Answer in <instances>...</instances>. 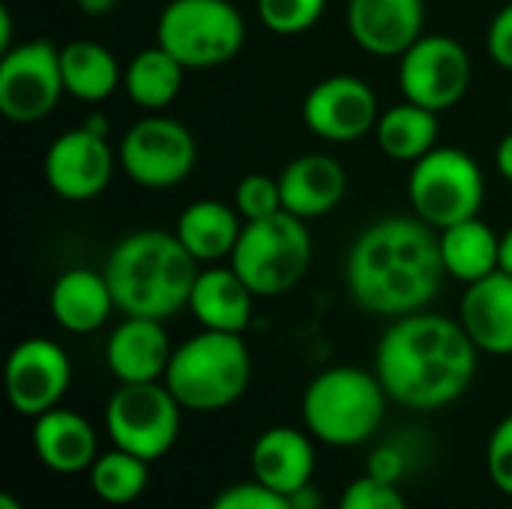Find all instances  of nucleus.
Wrapping results in <instances>:
<instances>
[{"label":"nucleus","mask_w":512,"mask_h":509,"mask_svg":"<svg viewBox=\"0 0 512 509\" xmlns=\"http://www.w3.org/2000/svg\"><path fill=\"white\" fill-rule=\"evenodd\" d=\"M435 228L423 219L387 216L351 246L345 282L354 303L372 315L402 318L423 312L447 276Z\"/></svg>","instance_id":"1"},{"label":"nucleus","mask_w":512,"mask_h":509,"mask_svg":"<svg viewBox=\"0 0 512 509\" xmlns=\"http://www.w3.org/2000/svg\"><path fill=\"white\" fill-rule=\"evenodd\" d=\"M477 345L444 315H402L381 336L375 375L390 402L411 411H438L465 396L477 375Z\"/></svg>","instance_id":"2"},{"label":"nucleus","mask_w":512,"mask_h":509,"mask_svg":"<svg viewBox=\"0 0 512 509\" xmlns=\"http://www.w3.org/2000/svg\"><path fill=\"white\" fill-rule=\"evenodd\" d=\"M102 273L111 285L117 309L126 318L168 321L180 309H189L201 270L177 234L147 228L126 234L108 252Z\"/></svg>","instance_id":"3"},{"label":"nucleus","mask_w":512,"mask_h":509,"mask_svg":"<svg viewBox=\"0 0 512 509\" xmlns=\"http://www.w3.org/2000/svg\"><path fill=\"white\" fill-rule=\"evenodd\" d=\"M387 390L375 372L357 366H333L315 375L303 393L306 432L330 447L366 444L387 417Z\"/></svg>","instance_id":"4"},{"label":"nucleus","mask_w":512,"mask_h":509,"mask_svg":"<svg viewBox=\"0 0 512 509\" xmlns=\"http://www.w3.org/2000/svg\"><path fill=\"white\" fill-rule=\"evenodd\" d=\"M183 411H222L243 399L252 381V357L240 333L201 330L174 348L162 378Z\"/></svg>","instance_id":"5"},{"label":"nucleus","mask_w":512,"mask_h":509,"mask_svg":"<svg viewBox=\"0 0 512 509\" xmlns=\"http://www.w3.org/2000/svg\"><path fill=\"white\" fill-rule=\"evenodd\" d=\"M312 264V237L306 219L282 210L267 219L243 222L231 252V267L255 297L288 294Z\"/></svg>","instance_id":"6"},{"label":"nucleus","mask_w":512,"mask_h":509,"mask_svg":"<svg viewBox=\"0 0 512 509\" xmlns=\"http://www.w3.org/2000/svg\"><path fill=\"white\" fill-rule=\"evenodd\" d=\"M156 42L186 69H210L240 54L246 21L231 0H171L159 12Z\"/></svg>","instance_id":"7"},{"label":"nucleus","mask_w":512,"mask_h":509,"mask_svg":"<svg viewBox=\"0 0 512 509\" xmlns=\"http://www.w3.org/2000/svg\"><path fill=\"white\" fill-rule=\"evenodd\" d=\"M408 198L426 225L444 231L480 216L486 201V180L474 156L459 147H435L414 162L408 174Z\"/></svg>","instance_id":"8"},{"label":"nucleus","mask_w":512,"mask_h":509,"mask_svg":"<svg viewBox=\"0 0 512 509\" xmlns=\"http://www.w3.org/2000/svg\"><path fill=\"white\" fill-rule=\"evenodd\" d=\"M180 411L165 381L120 384L105 405V429L114 447L153 465L177 444Z\"/></svg>","instance_id":"9"},{"label":"nucleus","mask_w":512,"mask_h":509,"mask_svg":"<svg viewBox=\"0 0 512 509\" xmlns=\"http://www.w3.org/2000/svg\"><path fill=\"white\" fill-rule=\"evenodd\" d=\"M66 93L60 48L48 39L12 45L0 57V114L9 123H39Z\"/></svg>","instance_id":"10"},{"label":"nucleus","mask_w":512,"mask_h":509,"mask_svg":"<svg viewBox=\"0 0 512 509\" xmlns=\"http://www.w3.org/2000/svg\"><path fill=\"white\" fill-rule=\"evenodd\" d=\"M198 162L195 135L174 117H144L123 135L120 165L144 189H171L183 183Z\"/></svg>","instance_id":"11"},{"label":"nucleus","mask_w":512,"mask_h":509,"mask_svg":"<svg viewBox=\"0 0 512 509\" xmlns=\"http://www.w3.org/2000/svg\"><path fill=\"white\" fill-rule=\"evenodd\" d=\"M471 84V57L453 36H420L399 57V87L408 102L447 111L462 102Z\"/></svg>","instance_id":"12"},{"label":"nucleus","mask_w":512,"mask_h":509,"mask_svg":"<svg viewBox=\"0 0 512 509\" xmlns=\"http://www.w3.org/2000/svg\"><path fill=\"white\" fill-rule=\"evenodd\" d=\"M45 183L63 201L81 204L105 192L114 174V150L108 135L93 126H78L57 135L42 162Z\"/></svg>","instance_id":"13"},{"label":"nucleus","mask_w":512,"mask_h":509,"mask_svg":"<svg viewBox=\"0 0 512 509\" xmlns=\"http://www.w3.org/2000/svg\"><path fill=\"white\" fill-rule=\"evenodd\" d=\"M72 384V363L51 339H24L6 360V396L24 417H39L60 405Z\"/></svg>","instance_id":"14"},{"label":"nucleus","mask_w":512,"mask_h":509,"mask_svg":"<svg viewBox=\"0 0 512 509\" xmlns=\"http://www.w3.org/2000/svg\"><path fill=\"white\" fill-rule=\"evenodd\" d=\"M378 96L354 75H330L303 99V123L312 135L336 144L363 138L378 126Z\"/></svg>","instance_id":"15"},{"label":"nucleus","mask_w":512,"mask_h":509,"mask_svg":"<svg viewBox=\"0 0 512 509\" xmlns=\"http://www.w3.org/2000/svg\"><path fill=\"white\" fill-rule=\"evenodd\" d=\"M423 0H348L351 39L372 57H402L423 36Z\"/></svg>","instance_id":"16"},{"label":"nucleus","mask_w":512,"mask_h":509,"mask_svg":"<svg viewBox=\"0 0 512 509\" xmlns=\"http://www.w3.org/2000/svg\"><path fill=\"white\" fill-rule=\"evenodd\" d=\"M315 462L318 459H315L309 432H300L291 426H273L261 432L249 456L252 480L285 498H294L312 486Z\"/></svg>","instance_id":"17"},{"label":"nucleus","mask_w":512,"mask_h":509,"mask_svg":"<svg viewBox=\"0 0 512 509\" xmlns=\"http://www.w3.org/2000/svg\"><path fill=\"white\" fill-rule=\"evenodd\" d=\"M171 354H174V345L162 321H153V318H123L105 345V363L120 384L162 381L168 372Z\"/></svg>","instance_id":"18"},{"label":"nucleus","mask_w":512,"mask_h":509,"mask_svg":"<svg viewBox=\"0 0 512 509\" xmlns=\"http://www.w3.org/2000/svg\"><path fill=\"white\" fill-rule=\"evenodd\" d=\"M459 324L477 345L492 357H512V276L495 270L465 288L459 306Z\"/></svg>","instance_id":"19"},{"label":"nucleus","mask_w":512,"mask_h":509,"mask_svg":"<svg viewBox=\"0 0 512 509\" xmlns=\"http://www.w3.org/2000/svg\"><path fill=\"white\" fill-rule=\"evenodd\" d=\"M282 207L300 219L327 216L348 192L345 168L327 153H306L291 159L279 174Z\"/></svg>","instance_id":"20"},{"label":"nucleus","mask_w":512,"mask_h":509,"mask_svg":"<svg viewBox=\"0 0 512 509\" xmlns=\"http://www.w3.org/2000/svg\"><path fill=\"white\" fill-rule=\"evenodd\" d=\"M33 450L48 471L69 477L93 468L99 456V441L90 420L75 411L51 408L33 423Z\"/></svg>","instance_id":"21"},{"label":"nucleus","mask_w":512,"mask_h":509,"mask_svg":"<svg viewBox=\"0 0 512 509\" xmlns=\"http://www.w3.org/2000/svg\"><path fill=\"white\" fill-rule=\"evenodd\" d=\"M48 306L54 321L75 336L96 333L117 309L105 273H96L90 267H72L57 276Z\"/></svg>","instance_id":"22"},{"label":"nucleus","mask_w":512,"mask_h":509,"mask_svg":"<svg viewBox=\"0 0 512 509\" xmlns=\"http://www.w3.org/2000/svg\"><path fill=\"white\" fill-rule=\"evenodd\" d=\"M252 288L240 279L234 267L201 270L189 297V309L204 330L246 333L252 324Z\"/></svg>","instance_id":"23"},{"label":"nucleus","mask_w":512,"mask_h":509,"mask_svg":"<svg viewBox=\"0 0 512 509\" xmlns=\"http://www.w3.org/2000/svg\"><path fill=\"white\" fill-rule=\"evenodd\" d=\"M243 231V216L237 213V207H228L222 201L204 198V201H192L180 219H177V240L186 246V252L198 261V264H213L219 258H231L237 240Z\"/></svg>","instance_id":"24"},{"label":"nucleus","mask_w":512,"mask_h":509,"mask_svg":"<svg viewBox=\"0 0 512 509\" xmlns=\"http://www.w3.org/2000/svg\"><path fill=\"white\" fill-rule=\"evenodd\" d=\"M438 243L447 276L465 285L501 270V237L480 216L444 228Z\"/></svg>","instance_id":"25"},{"label":"nucleus","mask_w":512,"mask_h":509,"mask_svg":"<svg viewBox=\"0 0 512 509\" xmlns=\"http://www.w3.org/2000/svg\"><path fill=\"white\" fill-rule=\"evenodd\" d=\"M183 72H186V66L156 42L129 60V66L123 72V87H126V96L138 108L162 111L180 96Z\"/></svg>","instance_id":"26"},{"label":"nucleus","mask_w":512,"mask_h":509,"mask_svg":"<svg viewBox=\"0 0 512 509\" xmlns=\"http://www.w3.org/2000/svg\"><path fill=\"white\" fill-rule=\"evenodd\" d=\"M375 135L390 159L417 162L438 147V111L405 99L378 117Z\"/></svg>","instance_id":"27"},{"label":"nucleus","mask_w":512,"mask_h":509,"mask_svg":"<svg viewBox=\"0 0 512 509\" xmlns=\"http://www.w3.org/2000/svg\"><path fill=\"white\" fill-rule=\"evenodd\" d=\"M60 69L66 93H72L81 102H102L108 99L120 84V66L117 57L90 39H78L60 48Z\"/></svg>","instance_id":"28"},{"label":"nucleus","mask_w":512,"mask_h":509,"mask_svg":"<svg viewBox=\"0 0 512 509\" xmlns=\"http://www.w3.org/2000/svg\"><path fill=\"white\" fill-rule=\"evenodd\" d=\"M87 474L99 501L111 507H126L144 495L150 483V462L114 447L108 453H99Z\"/></svg>","instance_id":"29"},{"label":"nucleus","mask_w":512,"mask_h":509,"mask_svg":"<svg viewBox=\"0 0 512 509\" xmlns=\"http://www.w3.org/2000/svg\"><path fill=\"white\" fill-rule=\"evenodd\" d=\"M327 0H258V18L276 36H300L318 24Z\"/></svg>","instance_id":"30"},{"label":"nucleus","mask_w":512,"mask_h":509,"mask_svg":"<svg viewBox=\"0 0 512 509\" xmlns=\"http://www.w3.org/2000/svg\"><path fill=\"white\" fill-rule=\"evenodd\" d=\"M234 207L243 216V222H255V219H267L273 213H282V189H279V177H267V174H246L240 177V183L234 186Z\"/></svg>","instance_id":"31"},{"label":"nucleus","mask_w":512,"mask_h":509,"mask_svg":"<svg viewBox=\"0 0 512 509\" xmlns=\"http://www.w3.org/2000/svg\"><path fill=\"white\" fill-rule=\"evenodd\" d=\"M339 509H408V501L396 483L366 474L342 492Z\"/></svg>","instance_id":"32"},{"label":"nucleus","mask_w":512,"mask_h":509,"mask_svg":"<svg viewBox=\"0 0 512 509\" xmlns=\"http://www.w3.org/2000/svg\"><path fill=\"white\" fill-rule=\"evenodd\" d=\"M486 468L498 492L512 498V414L504 417L486 447Z\"/></svg>","instance_id":"33"},{"label":"nucleus","mask_w":512,"mask_h":509,"mask_svg":"<svg viewBox=\"0 0 512 509\" xmlns=\"http://www.w3.org/2000/svg\"><path fill=\"white\" fill-rule=\"evenodd\" d=\"M210 509H294L291 498L264 489L261 483H237L216 495Z\"/></svg>","instance_id":"34"},{"label":"nucleus","mask_w":512,"mask_h":509,"mask_svg":"<svg viewBox=\"0 0 512 509\" xmlns=\"http://www.w3.org/2000/svg\"><path fill=\"white\" fill-rule=\"evenodd\" d=\"M486 48H489V57L510 69L512 72V3H507L489 24V33H486Z\"/></svg>","instance_id":"35"},{"label":"nucleus","mask_w":512,"mask_h":509,"mask_svg":"<svg viewBox=\"0 0 512 509\" xmlns=\"http://www.w3.org/2000/svg\"><path fill=\"white\" fill-rule=\"evenodd\" d=\"M402 468H405V459H402V453L393 450V447H381V450H375L372 459H369V474L378 477V480H387V483H396L399 474H402Z\"/></svg>","instance_id":"36"},{"label":"nucleus","mask_w":512,"mask_h":509,"mask_svg":"<svg viewBox=\"0 0 512 509\" xmlns=\"http://www.w3.org/2000/svg\"><path fill=\"white\" fill-rule=\"evenodd\" d=\"M495 168L504 180L512 183V132H507L501 141H498V150H495Z\"/></svg>","instance_id":"37"},{"label":"nucleus","mask_w":512,"mask_h":509,"mask_svg":"<svg viewBox=\"0 0 512 509\" xmlns=\"http://www.w3.org/2000/svg\"><path fill=\"white\" fill-rule=\"evenodd\" d=\"M12 48V15H9V6L0 3V51L6 54Z\"/></svg>","instance_id":"38"},{"label":"nucleus","mask_w":512,"mask_h":509,"mask_svg":"<svg viewBox=\"0 0 512 509\" xmlns=\"http://www.w3.org/2000/svg\"><path fill=\"white\" fill-rule=\"evenodd\" d=\"M75 3H78V9H81L84 15H93V18L108 15V12L117 6V0H75Z\"/></svg>","instance_id":"39"},{"label":"nucleus","mask_w":512,"mask_h":509,"mask_svg":"<svg viewBox=\"0 0 512 509\" xmlns=\"http://www.w3.org/2000/svg\"><path fill=\"white\" fill-rule=\"evenodd\" d=\"M501 270L512 276V228L501 237Z\"/></svg>","instance_id":"40"},{"label":"nucleus","mask_w":512,"mask_h":509,"mask_svg":"<svg viewBox=\"0 0 512 509\" xmlns=\"http://www.w3.org/2000/svg\"><path fill=\"white\" fill-rule=\"evenodd\" d=\"M0 509H24V504L15 498V495H9V492H3L0 495Z\"/></svg>","instance_id":"41"}]
</instances>
